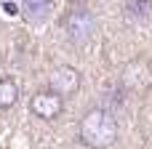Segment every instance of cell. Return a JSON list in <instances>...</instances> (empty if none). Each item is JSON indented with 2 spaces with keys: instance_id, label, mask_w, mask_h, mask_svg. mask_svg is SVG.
I'll return each instance as SVG.
<instances>
[{
  "instance_id": "cell-1",
  "label": "cell",
  "mask_w": 152,
  "mask_h": 149,
  "mask_svg": "<svg viewBox=\"0 0 152 149\" xmlns=\"http://www.w3.org/2000/svg\"><path fill=\"white\" fill-rule=\"evenodd\" d=\"M77 139L88 149H110L118 141V120L112 112L94 107L80 117L77 125Z\"/></svg>"
},
{
  "instance_id": "cell-4",
  "label": "cell",
  "mask_w": 152,
  "mask_h": 149,
  "mask_svg": "<svg viewBox=\"0 0 152 149\" xmlns=\"http://www.w3.org/2000/svg\"><path fill=\"white\" fill-rule=\"evenodd\" d=\"M80 88V72L69 64H59L48 72V91H53L56 96L67 99Z\"/></svg>"
},
{
  "instance_id": "cell-9",
  "label": "cell",
  "mask_w": 152,
  "mask_h": 149,
  "mask_svg": "<svg viewBox=\"0 0 152 149\" xmlns=\"http://www.w3.org/2000/svg\"><path fill=\"white\" fill-rule=\"evenodd\" d=\"M96 3H102V5H104V3H110V0H96Z\"/></svg>"
},
{
  "instance_id": "cell-2",
  "label": "cell",
  "mask_w": 152,
  "mask_h": 149,
  "mask_svg": "<svg viewBox=\"0 0 152 149\" xmlns=\"http://www.w3.org/2000/svg\"><path fill=\"white\" fill-rule=\"evenodd\" d=\"M61 27H64V35L72 45H88L99 29V19L94 11H88L86 5H72L64 19H61Z\"/></svg>"
},
{
  "instance_id": "cell-7",
  "label": "cell",
  "mask_w": 152,
  "mask_h": 149,
  "mask_svg": "<svg viewBox=\"0 0 152 149\" xmlns=\"http://www.w3.org/2000/svg\"><path fill=\"white\" fill-rule=\"evenodd\" d=\"M16 101H19V85L11 77H3L0 80V109H11Z\"/></svg>"
},
{
  "instance_id": "cell-6",
  "label": "cell",
  "mask_w": 152,
  "mask_h": 149,
  "mask_svg": "<svg viewBox=\"0 0 152 149\" xmlns=\"http://www.w3.org/2000/svg\"><path fill=\"white\" fill-rule=\"evenodd\" d=\"M21 11L29 24H43L51 16V3L48 0H21Z\"/></svg>"
},
{
  "instance_id": "cell-5",
  "label": "cell",
  "mask_w": 152,
  "mask_h": 149,
  "mask_svg": "<svg viewBox=\"0 0 152 149\" xmlns=\"http://www.w3.org/2000/svg\"><path fill=\"white\" fill-rule=\"evenodd\" d=\"M123 85L128 91H147L152 85V67L150 61L144 59H131L126 67H123V75H120Z\"/></svg>"
},
{
  "instance_id": "cell-3",
  "label": "cell",
  "mask_w": 152,
  "mask_h": 149,
  "mask_svg": "<svg viewBox=\"0 0 152 149\" xmlns=\"http://www.w3.org/2000/svg\"><path fill=\"white\" fill-rule=\"evenodd\" d=\"M29 112L37 117V120H43V123H53V120H59L61 117V112H64V99L61 96H56L53 91H37V93H32V99H29Z\"/></svg>"
},
{
  "instance_id": "cell-10",
  "label": "cell",
  "mask_w": 152,
  "mask_h": 149,
  "mask_svg": "<svg viewBox=\"0 0 152 149\" xmlns=\"http://www.w3.org/2000/svg\"><path fill=\"white\" fill-rule=\"evenodd\" d=\"M48 3H51V5H53V3H56V0H48Z\"/></svg>"
},
{
  "instance_id": "cell-8",
  "label": "cell",
  "mask_w": 152,
  "mask_h": 149,
  "mask_svg": "<svg viewBox=\"0 0 152 149\" xmlns=\"http://www.w3.org/2000/svg\"><path fill=\"white\" fill-rule=\"evenodd\" d=\"M67 3H69V5H83L86 0H67Z\"/></svg>"
}]
</instances>
